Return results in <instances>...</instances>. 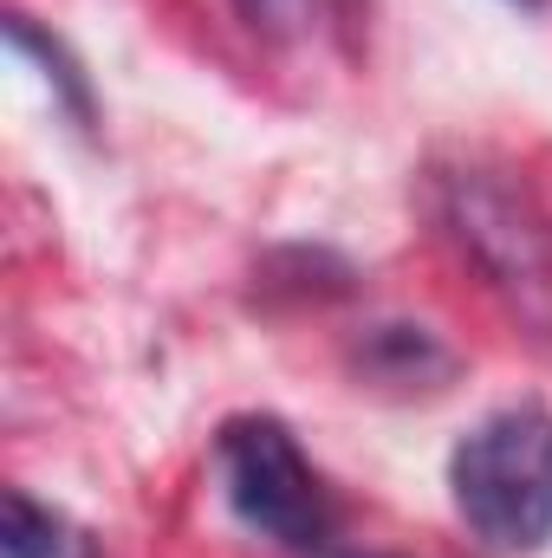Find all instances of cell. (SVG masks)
Instances as JSON below:
<instances>
[{
	"mask_svg": "<svg viewBox=\"0 0 552 558\" xmlns=\"http://www.w3.org/2000/svg\"><path fill=\"white\" fill-rule=\"evenodd\" d=\"M448 500L488 553L552 546V410L507 403L481 416L448 454Z\"/></svg>",
	"mask_w": 552,
	"mask_h": 558,
	"instance_id": "1",
	"label": "cell"
},
{
	"mask_svg": "<svg viewBox=\"0 0 552 558\" xmlns=\"http://www.w3.org/2000/svg\"><path fill=\"white\" fill-rule=\"evenodd\" d=\"M215 474L241 526L286 553H319L332 539V500L299 435L279 416H235L215 435Z\"/></svg>",
	"mask_w": 552,
	"mask_h": 558,
	"instance_id": "2",
	"label": "cell"
},
{
	"mask_svg": "<svg viewBox=\"0 0 552 558\" xmlns=\"http://www.w3.org/2000/svg\"><path fill=\"white\" fill-rule=\"evenodd\" d=\"M442 221L461 254L501 286L520 312H552V221L514 189L501 169H455L442 175Z\"/></svg>",
	"mask_w": 552,
	"mask_h": 558,
	"instance_id": "3",
	"label": "cell"
},
{
	"mask_svg": "<svg viewBox=\"0 0 552 558\" xmlns=\"http://www.w3.org/2000/svg\"><path fill=\"white\" fill-rule=\"evenodd\" d=\"M0 558H98V539H92L72 513H59V507L33 500L26 487H7Z\"/></svg>",
	"mask_w": 552,
	"mask_h": 558,
	"instance_id": "4",
	"label": "cell"
},
{
	"mask_svg": "<svg viewBox=\"0 0 552 558\" xmlns=\"http://www.w3.org/2000/svg\"><path fill=\"white\" fill-rule=\"evenodd\" d=\"M7 39H13V52L39 59V65H46V85L59 92V105H65V111L79 118V124H92V92H85V78L72 72L65 46H59V39H46V33H39V26L26 20V13H13V20H7Z\"/></svg>",
	"mask_w": 552,
	"mask_h": 558,
	"instance_id": "5",
	"label": "cell"
},
{
	"mask_svg": "<svg viewBox=\"0 0 552 558\" xmlns=\"http://www.w3.org/2000/svg\"><path fill=\"white\" fill-rule=\"evenodd\" d=\"M305 7H312V0H241L248 26H261V33H286V26H299Z\"/></svg>",
	"mask_w": 552,
	"mask_h": 558,
	"instance_id": "6",
	"label": "cell"
},
{
	"mask_svg": "<svg viewBox=\"0 0 552 558\" xmlns=\"http://www.w3.org/2000/svg\"><path fill=\"white\" fill-rule=\"evenodd\" d=\"M514 7H540V0H514Z\"/></svg>",
	"mask_w": 552,
	"mask_h": 558,
	"instance_id": "7",
	"label": "cell"
}]
</instances>
